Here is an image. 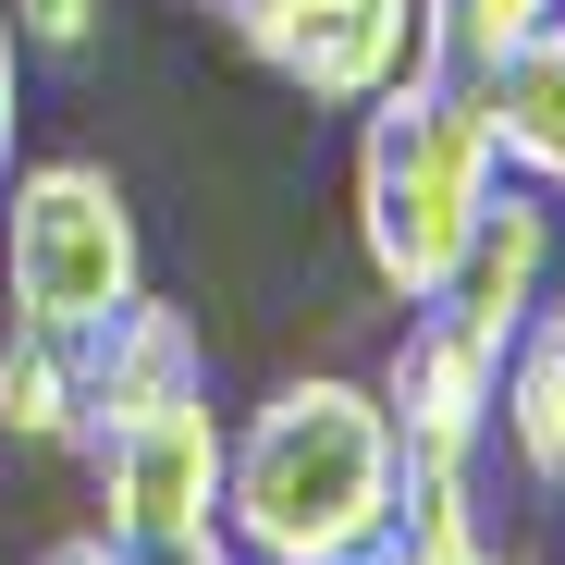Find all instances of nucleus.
Segmentation results:
<instances>
[{
	"label": "nucleus",
	"mask_w": 565,
	"mask_h": 565,
	"mask_svg": "<svg viewBox=\"0 0 565 565\" xmlns=\"http://www.w3.org/2000/svg\"><path fill=\"white\" fill-rule=\"evenodd\" d=\"M467 99H480L492 172H504V184H541V198H565V13L529 25L516 50H492L480 74H467Z\"/></svg>",
	"instance_id": "obj_7"
},
{
	"label": "nucleus",
	"mask_w": 565,
	"mask_h": 565,
	"mask_svg": "<svg viewBox=\"0 0 565 565\" xmlns=\"http://www.w3.org/2000/svg\"><path fill=\"white\" fill-rule=\"evenodd\" d=\"M492 430L516 443L529 492L565 504V308H553V296H541V308L504 332V356H492Z\"/></svg>",
	"instance_id": "obj_8"
},
{
	"label": "nucleus",
	"mask_w": 565,
	"mask_h": 565,
	"mask_svg": "<svg viewBox=\"0 0 565 565\" xmlns=\"http://www.w3.org/2000/svg\"><path fill=\"white\" fill-rule=\"evenodd\" d=\"M553 296V198L541 184H492V210H480V234L455 246V270H443V320H467L492 356H504V332L529 320Z\"/></svg>",
	"instance_id": "obj_6"
},
{
	"label": "nucleus",
	"mask_w": 565,
	"mask_h": 565,
	"mask_svg": "<svg viewBox=\"0 0 565 565\" xmlns=\"http://www.w3.org/2000/svg\"><path fill=\"white\" fill-rule=\"evenodd\" d=\"M553 13H565V0H553Z\"/></svg>",
	"instance_id": "obj_17"
},
{
	"label": "nucleus",
	"mask_w": 565,
	"mask_h": 565,
	"mask_svg": "<svg viewBox=\"0 0 565 565\" xmlns=\"http://www.w3.org/2000/svg\"><path fill=\"white\" fill-rule=\"evenodd\" d=\"M13 124H25V50L0 25V184H13Z\"/></svg>",
	"instance_id": "obj_13"
},
{
	"label": "nucleus",
	"mask_w": 565,
	"mask_h": 565,
	"mask_svg": "<svg viewBox=\"0 0 565 565\" xmlns=\"http://www.w3.org/2000/svg\"><path fill=\"white\" fill-rule=\"evenodd\" d=\"M111 553H124V565H246V553L222 541V516H210V529H172V541H111Z\"/></svg>",
	"instance_id": "obj_12"
},
{
	"label": "nucleus",
	"mask_w": 565,
	"mask_h": 565,
	"mask_svg": "<svg viewBox=\"0 0 565 565\" xmlns=\"http://www.w3.org/2000/svg\"><path fill=\"white\" fill-rule=\"evenodd\" d=\"M455 565H529V553H492V541H467V553H455Z\"/></svg>",
	"instance_id": "obj_16"
},
{
	"label": "nucleus",
	"mask_w": 565,
	"mask_h": 565,
	"mask_svg": "<svg viewBox=\"0 0 565 565\" xmlns=\"http://www.w3.org/2000/svg\"><path fill=\"white\" fill-rule=\"evenodd\" d=\"M38 565H124V553H111V529H74V541H50Z\"/></svg>",
	"instance_id": "obj_14"
},
{
	"label": "nucleus",
	"mask_w": 565,
	"mask_h": 565,
	"mask_svg": "<svg viewBox=\"0 0 565 565\" xmlns=\"http://www.w3.org/2000/svg\"><path fill=\"white\" fill-rule=\"evenodd\" d=\"M74 418H86V356H74V332L13 320V332H0V443L74 455Z\"/></svg>",
	"instance_id": "obj_9"
},
{
	"label": "nucleus",
	"mask_w": 565,
	"mask_h": 565,
	"mask_svg": "<svg viewBox=\"0 0 565 565\" xmlns=\"http://www.w3.org/2000/svg\"><path fill=\"white\" fill-rule=\"evenodd\" d=\"M356 258L382 282L394 308H430L455 246L480 234L492 210V136H480V99H467V74L443 62H406L382 99H356Z\"/></svg>",
	"instance_id": "obj_2"
},
{
	"label": "nucleus",
	"mask_w": 565,
	"mask_h": 565,
	"mask_svg": "<svg viewBox=\"0 0 565 565\" xmlns=\"http://www.w3.org/2000/svg\"><path fill=\"white\" fill-rule=\"evenodd\" d=\"M222 25L258 74H282L296 99L356 111L418 62V0H222Z\"/></svg>",
	"instance_id": "obj_5"
},
{
	"label": "nucleus",
	"mask_w": 565,
	"mask_h": 565,
	"mask_svg": "<svg viewBox=\"0 0 565 565\" xmlns=\"http://www.w3.org/2000/svg\"><path fill=\"white\" fill-rule=\"evenodd\" d=\"M86 480H99V529L111 541H172L222 516V418L210 394H160V406H111L74 430Z\"/></svg>",
	"instance_id": "obj_4"
},
{
	"label": "nucleus",
	"mask_w": 565,
	"mask_h": 565,
	"mask_svg": "<svg viewBox=\"0 0 565 565\" xmlns=\"http://www.w3.org/2000/svg\"><path fill=\"white\" fill-rule=\"evenodd\" d=\"M529 25H553V0H418V62L480 74L492 50H516Z\"/></svg>",
	"instance_id": "obj_10"
},
{
	"label": "nucleus",
	"mask_w": 565,
	"mask_h": 565,
	"mask_svg": "<svg viewBox=\"0 0 565 565\" xmlns=\"http://www.w3.org/2000/svg\"><path fill=\"white\" fill-rule=\"evenodd\" d=\"M344 565H418V553H406V541H369V553H344Z\"/></svg>",
	"instance_id": "obj_15"
},
{
	"label": "nucleus",
	"mask_w": 565,
	"mask_h": 565,
	"mask_svg": "<svg viewBox=\"0 0 565 565\" xmlns=\"http://www.w3.org/2000/svg\"><path fill=\"white\" fill-rule=\"evenodd\" d=\"M222 541L246 565H344L394 541V418L369 382L308 369L222 430Z\"/></svg>",
	"instance_id": "obj_1"
},
{
	"label": "nucleus",
	"mask_w": 565,
	"mask_h": 565,
	"mask_svg": "<svg viewBox=\"0 0 565 565\" xmlns=\"http://www.w3.org/2000/svg\"><path fill=\"white\" fill-rule=\"evenodd\" d=\"M99 13H111V0H0V25H13L25 62H74L86 38H99Z\"/></svg>",
	"instance_id": "obj_11"
},
{
	"label": "nucleus",
	"mask_w": 565,
	"mask_h": 565,
	"mask_svg": "<svg viewBox=\"0 0 565 565\" xmlns=\"http://www.w3.org/2000/svg\"><path fill=\"white\" fill-rule=\"evenodd\" d=\"M0 282H13V320L38 332H99L124 296H148V246L136 210L99 160H25L0 184Z\"/></svg>",
	"instance_id": "obj_3"
}]
</instances>
